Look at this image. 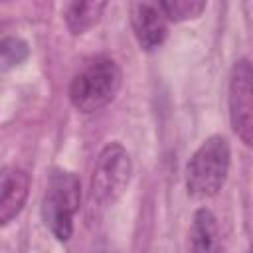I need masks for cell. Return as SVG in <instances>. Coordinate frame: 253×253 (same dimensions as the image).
Here are the masks:
<instances>
[{
	"instance_id": "cell-1",
	"label": "cell",
	"mask_w": 253,
	"mask_h": 253,
	"mask_svg": "<svg viewBox=\"0 0 253 253\" xmlns=\"http://www.w3.org/2000/svg\"><path fill=\"white\" fill-rule=\"evenodd\" d=\"M229 170V144L223 136L213 134L206 138L192 154L186 166V188L196 200L215 196Z\"/></svg>"
},
{
	"instance_id": "cell-2",
	"label": "cell",
	"mask_w": 253,
	"mask_h": 253,
	"mask_svg": "<svg viewBox=\"0 0 253 253\" xmlns=\"http://www.w3.org/2000/svg\"><path fill=\"white\" fill-rule=\"evenodd\" d=\"M121 69L113 59L97 57L87 63L69 85V99L81 113H93L109 105L121 87Z\"/></svg>"
},
{
	"instance_id": "cell-3",
	"label": "cell",
	"mask_w": 253,
	"mask_h": 253,
	"mask_svg": "<svg viewBox=\"0 0 253 253\" xmlns=\"http://www.w3.org/2000/svg\"><path fill=\"white\" fill-rule=\"evenodd\" d=\"M81 184L73 172H53L42 202V217L49 231L67 241L73 231V215L79 210Z\"/></svg>"
},
{
	"instance_id": "cell-4",
	"label": "cell",
	"mask_w": 253,
	"mask_h": 253,
	"mask_svg": "<svg viewBox=\"0 0 253 253\" xmlns=\"http://www.w3.org/2000/svg\"><path fill=\"white\" fill-rule=\"evenodd\" d=\"M130 158L128 152L119 144H107L97 158L93 178H91V198L101 206L113 204L126 188L130 180Z\"/></svg>"
},
{
	"instance_id": "cell-5",
	"label": "cell",
	"mask_w": 253,
	"mask_h": 253,
	"mask_svg": "<svg viewBox=\"0 0 253 253\" xmlns=\"http://www.w3.org/2000/svg\"><path fill=\"white\" fill-rule=\"evenodd\" d=\"M229 123L237 138L253 148V63L237 59L229 73Z\"/></svg>"
},
{
	"instance_id": "cell-6",
	"label": "cell",
	"mask_w": 253,
	"mask_h": 253,
	"mask_svg": "<svg viewBox=\"0 0 253 253\" xmlns=\"http://www.w3.org/2000/svg\"><path fill=\"white\" fill-rule=\"evenodd\" d=\"M130 22H132L134 36L142 49H146V51L156 49L166 40V34H168L166 16L162 14L158 4H150V2L132 4Z\"/></svg>"
},
{
	"instance_id": "cell-7",
	"label": "cell",
	"mask_w": 253,
	"mask_h": 253,
	"mask_svg": "<svg viewBox=\"0 0 253 253\" xmlns=\"http://www.w3.org/2000/svg\"><path fill=\"white\" fill-rule=\"evenodd\" d=\"M30 178L20 168H4L0 182V223H10L24 208Z\"/></svg>"
},
{
	"instance_id": "cell-8",
	"label": "cell",
	"mask_w": 253,
	"mask_h": 253,
	"mask_svg": "<svg viewBox=\"0 0 253 253\" xmlns=\"http://www.w3.org/2000/svg\"><path fill=\"white\" fill-rule=\"evenodd\" d=\"M188 253H217V221L210 210H198L194 213Z\"/></svg>"
},
{
	"instance_id": "cell-9",
	"label": "cell",
	"mask_w": 253,
	"mask_h": 253,
	"mask_svg": "<svg viewBox=\"0 0 253 253\" xmlns=\"http://www.w3.org/2000/svg\"><path fill=\"white\" fill-rule=\"evenodd\" d=\"M105 2H73L65 10V24L71 34H83L95 26L105 10Z\"/></svg>"
},
{
	"instance_id": "cell-10",
	"label": "cell",
	"mask_w": 253,
	"mask_h": 253,
	"mask_svg": "<svg viewBox=\"0 0 253 253\" xmlns=\"http://www.w3.org/2000/svg\"><path fill=\"white\" fill-rule=\"evenodd\" d=\"M162 14L174 22L198 18L206 10V2L202 0H164L158 4Z\"/></svg>"
},
{
	"instance_id": "cell-11",
	"label": "cell",
	"mask_w": 253,
	"mask_h": 253,
	"mask_svg": "<svg viewBox=\"0 0 253 253\" xmlns=\"http://www.w3.org/2000/svg\"><path fill=\"white\" fill-rule=\"evenodd\" d=\"M28 55V45L18 38H6L2 42V69H10L24 61Z\"/></svg>"
}]
</instances>
